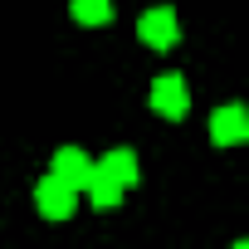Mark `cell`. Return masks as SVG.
Returning a JSON list of instances; mask_svg holds the SVG:
<instances>
[{
    "label": "cell",
    "instance_id": "obj_1",
    "mask_svg": "<svg viewBox=\"0 0 249 249\" xmlns=\"http://www.w3.org/2000/svg\"><path fill=\"white\" fill-rule=\"evenodd\" d=\"M73 196H78V191H69L64 181L44 176V181H39V191H35V205H39V215H44V220H69V215H73Z\"/></svg>",
    "mask_w": 249,
    "mask_h": 249
},
{
    "label": "cell",
    "instance_id": "obj_2",
    "mask_svg": "<svg viewBox=\"0 0 249 249\" xmlns=\"http://www.w3.org/2000/svg\"><path fill=\"white\" fill-rule=\"evenodd\" d=\"M152 107L161 117H186V78L181 73H161L152 83Z\"/></svg>",
    "mask_w": 249,
    "mask_h": 249
},
{
    "label": "cell",
    "instance_id": "obj_3",
    "mask_svg": "<svg viewBox=\"0 0 249 249\" xmlns=\"http://www.w3.org/2000/svg\"><path fill=\"white\" fill-rule=\"evenodd\" d=\"M49 176H54V181H64L69 191H83V186H88V176H93V161H88L78 147H64V152L54 157Z\"/></svg>",
    "mask_w": 249,
    "mask_h": 249
},
{
    "label": "cell",
    "instance_id": "obj_4",
    "mask_svg": "<svg viewBox=\"0 0 249 249\" xmlns=\"http://www.w3.org/2000/svg\"><path fill=\"white\" fill-rule=\"evenodd\" d=\"M210 137H215L220 147H234V142L249 137V117H244L239 103H230V107H220V112L210 117Z\"/></svg>",
    "mask_w": 249,
    "mask_h": 249
},
{
    "label": "cell",
    "instance_id": "obj_5",
    "mask_svg": "<svg viewBox=\"0 0 249 249\" xmlns=\"http://www.w3.org/2000/svg\"><path fill=\"white\" fill-rule=\"evenodd\" d=\"M137 35H142V44H152V49H171L181 30H176V15H171V10H147L142 25H137Z\"/></svg>",
    "mask_w": 249,
    "mask_h": 249
},
{
    "label": "cell",
    "instance_id": "obj_6",
    "mask_svg": "<svg viewBox=\"0 0 249 249\" xmlns=\"http://www.w3.org/2000/svg\"><path fill=\"white\" fill-rule=\"evenodd\" d=\"M98 171L112 181V186H122V191H127V186H137V157L127 152V147H117V152H107L103 161H98Z\"/></svg>",
    "mask_w": 249,
    "mask_h": 249
},
{
    "label": "cell",
    "instance_id": "obj_7",
    "mask_svg": "<svg viewBox=\"0 0 249 249\" xmlns=\"http://www.w3.org/2000/svg\"><path fill=\"white\" fill-rule=\"evenodd\" d=\"M83 191L93 196V205H98V210H112V205L122 200V186H112V181H107L98 166H93V176H88V186H83Z\"/></svg>",
    "mask_w": 249,
    "mask_h": 249
},
{
    "label": "cell",
    "instance_id": "obj_8",
    "mask_svg": "<svg viewBox=\"0 0 249 249\" xmlns=\"http://www.w3.org/2000/svg\"><path fill=\"white\" fill-rule=\"evenodd\" d=\"M73 20L78 25H107L112 20V0H73Z\"/></svg>",
    "mask_w": 249,
    "mask_h": 249
},
{
    "label": "cell",
    "instance_id": "obj_9",
    "mask_svg": "<svg viewBox=\"0 0 249 249\" xmlns=\"http://www.w3.org/2000/svg\"><path fill=\"white\" fill-rule=\"evenodd\" d=\"M234 249H249V244H234Z\"/></svg>",
    "mask_w": 249,
    "mask_h": 249
}]
</instances>
